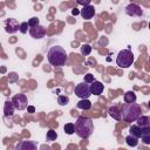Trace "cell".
Returning a JSON list of instances; mask_svg holds the SVG:
<instances>
[{
	"label": "cell",
	"mask_w": 150,
	"mask_h": 150,
	"mask_svg": "<svg viewBox=\"0 0 150 150\" xmlns=\"http://www.w3.org/2000/svg\"><path fill=\"white\" fill-rule=\"evenodd\" d=\"M77 4H79V5H82V6L84 7V6H88V5H90V0H84V1L77 0Z\"/></svg>",
	"instance_id": "83f0119b"
},
{
	"label": "cell",
	"mask_w": 150,
	"mask_h": 150,
	"mask_svg": "<svg viewBox=\"0 0 150 150\" xmlns=\"http://www.w3.org/2000/svg\"><path fill=\"white\" fill-rule=\"evenodd\" d=\"M108 114H109L110 117H112V118L116 120V121H120V120H121V109H120L117 105H111V107H109Z\"/></svg>",
	"instance_id": "5bb4252c"
},
{
	"label": "cell",
	"mask_w": 150,
	"mask_h": 150,
	"mask_svg": "<svg viewBox=\"0 0 150 150\" xmlns=\"http://www.w3.org/2000/svg\"><path fill=\"white\" fill-rule=\"evenodd\" d=\"M14 110H15V108H14L12 101L7 100V101L5 102V105H4V115H5V117L13 116V115H14Z\"/></svg>",
	"instance_id": "4fadbf2b"
},
{
	"label": "cell",
	"mask_w": 150,
	"mask_h": 150,
	"mask_svg": "<svg viewBox=\"0 0 150 150\" xmlns=\"http://www.w3.org/2000/svg\"><path fill=\"white\" fill-rule=\"evenodd\" d=\"M103 89H104V84L100 81H94L93 83L89 84V90H90V94L93 95H101L103 93Z\"/></svg>",
	"instance_id": "8fae6325"
},
{
	"label": "cell",
	"mask_w": 150,
	"mask_h": 150,
	"mask_svg": "<svg viewBox=\"0 0 150 150\" xmlns=\"http://www.w3.org/2000/svg\"><path fill=\"white\" fill-rule=\"evenodd\" d=\"M15 150H38V143L35 141L23 139L16 143Z\"/></svg>",
	"instance_id": "ba28073f"
},
{
	"label": "cell",
	"mask_w": 150,
	"mask_h": 150,
	"mask_svg": "<svg viewBox=\"0 0 150 150\" xmlns=\"http://www.w3.org/2000/svg\"><path fill=\"white\" fill-rule=\"evenodd\" d=\"M142 142L144 144H150V128H144L142 129V135H141Z\"/></svg>",
	"instance_id": "d6986e66"
},
{
	"label": "cell",
	"mask_w": 150,
	"mask_h": 150,
	"mask_svg": "<svg viewBox=\"0 0 150 150\" xmlns=\"http://www.w3.org/2000/svg\"><path fill=\"white\" fill-rule=\"evenodd\" d=\"M90 53H91V46H90V45L84 43V45L81 46V54H82V55L87 56V55H89Z\"/></svg>",
	"instance_id": "603a6c76"
},
{
	"label": "cell",
	"mask_w": 150,
	"mask_h": 150,
	"mask_svg": "<svg viewBox=\"0 0 150 150\" xmlns=\"http://www.w3.org/2000/svg\"><path fill=\"white\" fill-rule=\"evenodd\" d=\"M57 103L60 105H67L69 103V97L67 95H59L57 96Z\"/></svg>",
	"instance_id": "cb8c5ba5"
},
{
	"label": "cell",
	"mask_w": 150,
	"mask_h": 150,
	"mask_svg": "<svg viewBox=\"0 0 150 150\" xmlns=\"http://www.w3.org/2000/svg\"><path fill=\"white\" fill-rule=\"evenodd\" d=\"M46 138H47V141H49V142H52V141H55V139L57 138V132H56L55 130H53V129H49V130L47 131Z\"/></svg>",
	"instance_id": "7402d4cb"
},
{
	"label": "cell",
	"mask_w": 150,
	"mask_h": 150,
	"mask_svg": "<svg viewBox=\"0 0 150 150\" xmlns=\"http://www.w3.org/2000/svg\"><path fill=\"white\" fill-rule=\"evenodd\" d=\"M12 103L14 105L15 109L18 110H23L27 108V104H28V98H27V95L26 94H16L12 97Z\"/></svg>",
	"instance_id": "5b68a950"
},
{
	"label": "cell",
	"mask_w": 150,
	"mask_h": 150,
	"mask_svg": "<svg viewBox=\"0 0 150 150\" xmlns=\"http://www.w3.org/2000/svg\"><path fill=\"white\" fill-rule=\"evenodd\" d=\"M67 59L68 56L64 48L59 45L50 47L47 53V60L54 67H63L67 62Z\"/></svg>",
	"instance_id": "6da1fadb"
},
{
	"label": "cell",
	"mask_w": 150,
	"mask_h": 150,
	"mask_svg": "<svg viewBox=\"0 0 150 150\" xmlns=\"http://www.w3.org/2000/svg\"><path fill=\"white\" fill-rule=\"evenodd\" d=\"M27 109H28V111H29V112H34V111H35V108H34V107H32V105H29Z\"/></svg>",
	"instance_id": "f546056e"
},
{
	"label": "cell",
	"mask_w": 150,
	"mask_h": 150,
	"mask_svg": "<svg viewBox=\"0 0 150 150\" xmlns=\"http://www.w3.org/2000/svg\"><path fill=\"white\" fill-rule=\"evenodd\" d=\"M74 93L77 97H80L81 100H88V97L91 95L90 90H89V84L86 82H81L79 84H76Z\"/></svg>",
	"instance_id": "8992f818"
},
{
	"label": "cell",
	"mask_w": 150,
	"mask_h": 150,
	"mask_svg": "<svg viewBox=\"0 0 150 150\" xmlns=\"http://www.w3.org/2000/svg\"><path fill=\"white\" fill-rule=\"evenodd\" d=\"M125 13L129 16H142L143 15V9L137 4H129L125 7Z\"/></svg>",
	"instance_id": "30bf717a"
},
{
	"label": "cell",
	"mask_w": 150,
	"mask_h": 150,
	"mask_svg": "<svg viewBox=\"0 0 150 150\" xmlns=\"http://www.w3.org/2000/svg\"><path fill=\"white\" fill-rule=\"evenodd\" d=\"M29 34H30V36H32L33 39H36V40L42 39V38H45V35H46V28L39 23V25H36V26L29 28Z\"/></svg>",
	"instance_id": "9c48e42d"
},
{
	"label": "cell",
	"mask_w": 150,
	"mask_h": 150,
	"mask_svg": "<svg viewBox=\"0 0 150 150\" xmlns=\"http://www.w3.org/2000/svg\"><path fill=\"white\" fill-rule=\"evenodd\" d=\"M76 107L79 109H82V110H89L91 108V102L89 100H80L76 103Z\"/></svg>",
	"instance_id": "e0dca14e"
},
{
	"label": "cell",
	"mask_w": 150,
	"mask_h": 150,
	"mask_svg": "<svg viewBox=\"0 0 150 150\" xmlns=\"http://www.w3.org/2000/svg\"><path fill=\"white\" fill-rule=\"evenodd\" d=\"M129 132H130L131 136H134V137H136V138H139L141 135H142V129H141L137 124H132V125L130 127V129H129Z\"/></svg>",
	"instance_id": "ac0fdd59"
},
{
	"label": "cell",
	"mask_w": 150,
	"mask_h": 150,
	"mask_svg": "<svg viewBox=\"0 0 150 150\" xmlns=\"http://www.w3.org/2000/svg\"><path fill=\"white\" fill-rule=\"evenodd\" d=\"M123 98H124V102H125V103H135L137 97H136V94H135L134 91L129 90V91H127V93L124 94Z\"/></svg>",
	"instance_id": "2e32d148"
},
{
	"label": "cell",
	"mask_w": 150,
	"mask_h": 150,
	"mask_svg": "<svg viewBox=\"0 0 150 150\" xmlns=\"http://www.w3.org/2000/svg\"><path fill=\"white\" fill-rule=\"evenodd\" d=\"M125 142H127V144H128L129 146H137V144H138V138H136V137H134V136H131V135H128V136L125 137Z\"/></svg>",
	"instance_id": "ffe728a7"
},
{
	"label": "cell",
	"mask_w": 150,
	"mask_h": 150,
	"mask_svg": "<svg viewBox=\"0 0 150 150\" xmlns=\"http://www.w3.org/2000/svg\"><path fill=\"white\" fill-rule=\"evenodd\" d=\"M63 130L67 135H73L75 132V125L73 123H67V124H64Z\"/></svg>",
	"instance_id": "44dd1931"
},
{
	"label": "cell",
	"mask_w": 150,
	"mask_h": 150,
	"mask_svg": "<svg viewBox=\"0 0 150 150\" xmlns=\"http://www.w3.org/2000/svg\"><path fill=\"white\" fill-rule=\"evenodd\" d=\"M80 14H81V16H82L84 20H90V19L95 15V8H94V6H91V5L84 6V7L80 11Z\"/></svg>",
	"instance_id": "7c38bea8"
},
{
	"label": "cell",
	"mask_w": 150,
	"mask_h": 150,
	"mask_svg": "<svg viewBox=\"0 0 150 150\" xmlns=\"http://www.w3.org/2000/svg\"><path fill=\"white\" fill-rule=\"evenodd\" d=\"M36 25H39V19H38L36 16H33V18H30V19L28 20V26H29V28H30V27H34V26H36Z\"/></svg>",
	"instance_id": "484cf974"
},
{
	"label": "cell",
	"mask_w": 150,
	"mask_h": 150,
	"mask_svg": "<svg viewBox=\"0 0 150 150\" xmlns=\"http://www.w3.org/2000/svg\"><path fill=\"white\" fill-rule=\"evenodd\" d=\"M74 125H75V134L81 138H88L94 131L93 120L87 116H79Z\"/></svg>",
	"instance_id": "7a4b0ae2"
},
{
	"label": "cell",
	"mask_w": 150,
	"mask_h": 150,
	"mask_svg": "<svg viewBox=\"0 0 150 150\" xmlns=\"http://www.w3.org/2000/svg\"><path fill=\"white\" fill-rule=\"evenodd\" d=\"M28 29H29V26H28V22H27V21L20 23V28H19V30H20L22 34H26V33L28 32Z\"/></svg>",
	"instance_id": "d4e9b609"
},
{
	"label": "cell",
	"mask_w": 150,
	"mask_h": 150,
	"mask_svg": "<svg viewBox=\"0 0 150 150\" xmlns=\"http://www.w3.org/2000/svg\"><path fill=\"white\" fill-rule=\"evenodd\" d=\"M71 14H73V15H77V14H80V11H79L77 8H74V9L71 11Z\"/></svg>",
	"instance_id": "f1b7e54d"
},
{
	"label": "cell",
	"mask_w": 150,
	"mask_h": 150,
	"mask_svg": "<svg viewBox=\"0 0 150 150\" xmlns=\"http://www.w3.org/2000/svg\"><path fill=\"white\" fill-rule=\"evenodd\" d=\"M4 28H5V30H6L7 33L14 34V33H16V32L19 30L20 23L18 22L16 19H14V18H8V19H6L5 22H4Z\"/></svg>",
	"instance_id": "52a82bcc"
},
{
	"label": "cell",
	"mask_w": 150,
	"mask_h": 150,
	"mask_svg": "<svg viewBox=\"0 0 150 150\" xmlns=\"http://www.w3.org/2000/svg\"><path fill=\"white\" fill-rule=\"evenodd\" d=\"M142 115V109L137 103H124L121 110V118L125 122H135Z\"/></svg>",
	"instance_id": "3957f363"
},
{
	"label": "cell",
	"mask_w": 150,
	"mask_h": 150,
	"mask_svg": "<svg viewBox=\"0 0 150 150\" xmlns=\"http://www.w3.org/2000/svg\"><path fill=\"white\" fill-rule=\"evenodd\" d=\"M94 81H95V80H94V75H93V74L88 73V74L84 75V82H86V83L90 84V83H93Z\"/></svg>",
	"instance_id": "4316f807"
},
{
	"label": "cell",
	"mask_w": 150,
	"mask_h": 150,
	"mask_svg": "<svg viewBox=\"0 0 150 150\" xmlns=\"http://www.w3.org/2000/svg\"><path fill=\"white\" fill-rule=\"evenodd\" d=\"M134 54L130 49H123L118 53L117 57H116V64L120 68H128L134 63Z\"/></svg>",
	"instance_id": "277c9868"
},
{
	"label": "cell",
	"mask_w": 150,
	"mask_h": 150,
	"mask_svg": "<svg viewBox=\"0 0 150 150\" xmlns=\"http://www.w3.org/2000/svg\"><path fill=\"white\" fill-rule=\"evenodd\" d=\"M137 125L141 128V129H144V128H150V117L149 116H145V115H141L137 120Z\"/></svg>",
	"instance_id": "9a60e30c"
}]
</instances>
